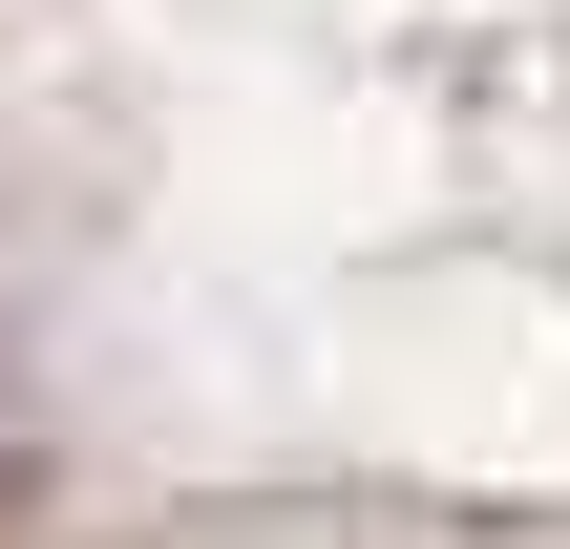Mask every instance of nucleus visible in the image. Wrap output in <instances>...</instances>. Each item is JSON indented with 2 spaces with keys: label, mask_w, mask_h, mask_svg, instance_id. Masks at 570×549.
Instances as JSON below:
<instances>
[{
  "label": "nucleus",
  "mask_w": 570,
  "mask_h": 549,
  "mask_svg": "<svg viewBox=\"0 0 570 549\" xmlns=\"http://www.w3.org/2000/svg\"><path fill=\"white\" fill-rule=\"evenodd\" d=\"M0 549H570V0H0Z\"/></svg>",
  "instance_id": "nucleus-1"
}]
</instances>
